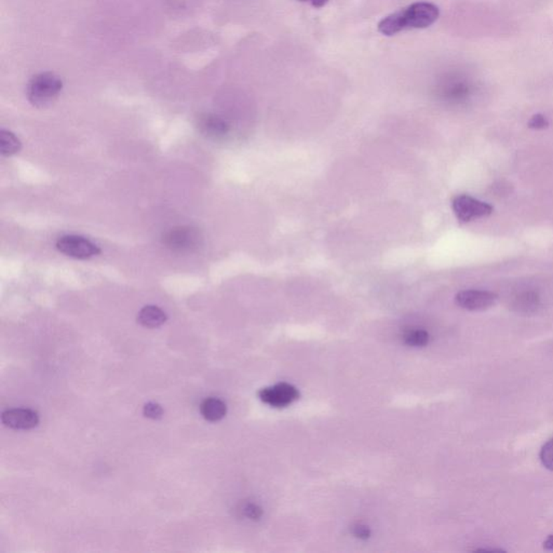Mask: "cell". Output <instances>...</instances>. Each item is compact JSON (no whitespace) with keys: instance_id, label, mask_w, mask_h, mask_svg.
<instances>
[{"instance_id":"6da1fadb","label":"cell","mask_w":553,"mask_h":553,"mask_svg":"<svg viewBox=\"0 0 553 553\" xmlns=\"http://www.w3.org/2000/svg\"><path fill=\"white\" fill-rule=\"evenodd\" d=\"M62 88L63 83L55 74L41 73L33 77L27 85V99L34 106L47 107L57 99Z\"/></svg>"},{"instance_id":"7a4b0ae2","label":"cell","mask_w":553,"mask_h":553,"mask_svg":"<svg viewBox=\"0 0 553 553\" xmlns=\"http://www.w3.org/2000/svg\"><path fill=\"white\" fill-rule=\"evenodd\" d=\"M405 29H426L433 25L440 15L437 6L431 3H415L401 10Z\"/></svg>"},{"instance_id":"3957f363","label":"cell","mask_w":553,"mask_h":553,"mask_svg":"<svg viewBox=\"0 0 553 553\" xmlns=\"http://www.w3.org/2000/svg\"><path fill=\"white\" fill-rule=\"evenodd\" d=\"M201 234L190 226H178L163 234L162 242L171 251L185 253L196 250L201 244Z\"/></svg>"},{"instance_id":"277c9868","label":"cell","mask_w":553,"mask_h":553,"mask_svg":"<svg viewBox=\"0 0 553 553\" xmlns=\"http://www.w3.org/2000/svg\"><path fill=\"white\" fill-rule=\"evenodd\" d=\"M57 248L69 258L87 260L99 255V246L85 237L78 234H65L57 240Z\"/></svg>"},{"instance_id":"5b68a950","label":"cell","mask_w":553,"mask_h":553,"mask_svg":"<svg viewBox=\"0 0 553 553\" xmlns=\"http://www.w3.org/2000/svg\"><path fill=\"white\" fill-rule=\"evenodd\" d=\"M451 208L454 211L457 220L463 223L486 218V216H491L494 210L491 204L472 198L468 195L457 196L451 202Z\"/></svg>"},{"instance_id":"8992f818","label":"cell","mask_w":553,"mask_h":553,"mask_svg":"<svg viewBox=\"0 0 553 553\" xmlns=\"http://www.w3.org/2000/svg\"><path fill=\"white\" fill-rule=\"evenodd\" d=\"M258 397L266 405L272 407H286L292 405L300 398V393L290 384H276L272 387L264 388L258 393Z\"/></svg>"},{"instance_id":"52a82bcc","label":"cell","mask_w":553,"mask_h":553,"mask_svg":"<svg viewBox=\"0 0 553 553\" xmlns=\"http://www.w3.org/2000/svg\"><path fill=\"white\" fill-rule=\"evenodd\" d=\"M498 296L493 292L482 290H466L457 294L455 300L457 305L469 312H482L496 304Z\"/></svg>"},{"instance_id":"ba28073f","label":"cell","mask_w":553,"mask_h":553,"mask_svg":"<svg viewBox=\"0 0 553 553\" xmlns=\"http://www.w3.org/2000/svg\"><path fill=\"white\" fill-rule=\"evenodd\" d=\"M1 421L6 427L17 430H29L39 424L38 414L31 409H10L4 412Z\"/></svg>"},{"instance_id":"9c48e42d","label":"cell","mask_w":553,"mask_h":553,"mask_svg":"<svg viewBox=\"0 0 553 553\" xmlns=\"http://www.w3.org/2000/svg\"><path fill=\"white\" fill-rule=\"evenodd\" d=\"M199 130L211 139H220L230 131V125L216 115H204L199 119Z\"/></svg>"},{"instance_id":"30bf717a","label":"cell","mask_w":553,"mask_h":553,"mask_svg":"<svg viewBox=\"0 0 553 553\" xmlns=\"http://www.w3.org/2000/svg\"><path fill=\"white\" fill-rule=\"evenodd\" d=\"M166 321V312L154 305L145 306L137 315V322L147 329H156Z\"/></svg>"},{"instance_id":"8fae6325","label":"cell","mask_w":553,"mask_h":553,"mask_svg":"<svg viewBox=\"0 0 553 553\" xmlns=\"http://www.w3.org/2000/svg\"><path fill=\"white\" fill-rule=\"evenodd\" d=\"M200 413L204 419L214 423L224 419L227 413V407L224 401L218 398H208L201 402Z\"/></svg>"},{"instance_id":"7c38bea8","label":"cell","mask_w":553,"mask_h":553,"mask_svg":"<svg viewBox=\"0 0 553 553\" xmlns=\"http://www.w3.org/2000/svg\"><path fill=\"white\" fill-rule=\"evenodd\" d=\"M21 149V141L15 133L8 130L0 131V152L5 157L17 154Z\"/></svg>"},{"instance_id":"4fadbf2b","label":"cell","mask_w":553,"mask_h":553,"mask_svg":"<svg viewBox=\"0 0 553 553\" xmlns=\"http://www.w3.org/2000/svg\"><path fill=\"white\" fill-rule=\"evenodd\" d=\"M405 29L402 21L401 11L396 12L393 15L384 18L379 23V33L385 36H393Z\"/></svg>"},{"instance_id":"5bb4252c","label":"cell","mask_w":553,"mask_h":553,"mask_svg":"<svg viewBox=\"0 0 553 553\" xmlns=\"http://www.w3.org/2000/svg\"><path fill=\"white\" fill-rule=\"evenodd\" d=\"M430 336L425 330L410 329L403 334V342L411 347H425L428 345Z\"/></svg>"},{"instance_id":"9a60e30c","label":"cell","mask_w":553,"mask_h":553,"mask_svg":"<svg viewBox=\"0 0 553 553\" xmlns=\"http://www.w3.org/2000/svg\"><path fill=\"white\" fill-rule=\"evenodd\" d=\"M540 461L542 465L549 470L553 471V439L549 440L546 444L540 449Z\"/></svg>"},{"instance_id":"2e32d148","label":"cell","mask_w":553,"mask_h":553,"mask_svg":"<svg viewBox=\"0 0 553 553\" xmlns=\"http://www.w3.org/2000/svg\"><path fill=\"white\" fill-rule=\"evenodd\" d=\"M145 416L152 419H159L162 417L163 410L162 407L156 403H147L143 410Z\"/></svg>"},{"instance_id":"e0dca14e","label":"cell","mask_w":553,"mask_h":553,"mask_svg":"<svg viewBox=\"0 0 553 553\" xmlns=\"http://www.w3.org/2000/svg\"><path fill=\"white\" fill-rule=\"evenodd\" d=\"M242 512L246 515V518L250 520H258L262 514V510L260 507L255 504H246L242 508Z\"/></svg>"},{"instance_id":"ac0fdd59","label":"cell","mask_w":553,"mask_h":553,"mask_svg":"<svg viewBox=\"0 0 553 553\" xmlns=\"http://www.w3.org/2000/svg\"><path fill=\"white\" fill-rule=\"evenodd\" d=\"M548 125V119L540 114L533 116L532 119L530 120V122H528V127H530L531 129H536V130H542V129L547 128Z\"/></svg>"},{"instance_id":"d6986e66","label":"cell","mask_w":553,"mask_h":553,"mask_svg":"<svg viewBox=\"0 0 553 553\" xmlns=\"http://www.w3.org/2000/svg\"><path fill=\"white\" fill-rule=\"evenodd\" d=\"M353 534L355 535L357 538L365 540V539L371 536V531H370L369 527L365 526V525L357 524L353 527Z\"/></svg>"},{"instance_id":"ffe728a7","label":"cell","mask_w":553,"mask_h":553,"mask_svg":"<svg viewBox=\"0 0 553 553\" xmlns=\"http://www.w3.org/2000/svg\"><path fill=\"white\" fill-rule=\"evenodd\" d=\"M544 548L546 549V550L553 551V535H550V536H548V538L545 540Z\"/></svg>"},{"instance_id":"44dd1931","label":"cell","mask_w":553,"mask_h":553,"mask_svg":"<svg viewBox=\"0 0 553 553\" xmlns=\"http://www.w3.org/2000/svg\"><path fill=\"white\" fill-rule=\"evenodd\" d=\"M310 3L316 8H322L329 3V0H310Z\"/></svg>"},{"instance_id":"7402d4cb","label":"cell","mask_w":553,"mask_h":553,"mask_svg":"<svg viewBox=\"0 0 553 553\" xmlns=\"http://www.w3.org/2000/svg\"><path fill=\"white\" fill-rule=\"evenodd\" d=\"M300 1H304V3H305V1H310V0H300Z\"/></svg>"}]
</instances>
